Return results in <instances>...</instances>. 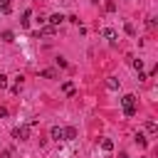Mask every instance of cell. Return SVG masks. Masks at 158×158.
I'll list each match as a JSON object with an SVG mask.
<instances>
[{
	"label": "cell",
	"instance_id": "15",
	"mask_svg": "<svg viewBox=\"0 0 158 158\" xmlns=\"http://www.w3.org/2000/svg\"><path fill=\"white\" fill-rule=\"evenodd\" d=\"M101 148H104V151H111V148H114V141L104 138V141H101Z\"/></svg>",
	"mask_w": 158,
	"mask_h": 158
},
{
	"label": "cell",
	"instance_id": "2",
	"mask_svg": "<svg viewBox=\"0 0 158 158\" xmlns=\"http://www.w3.org/2000/svg\"><path fill=\"white\" fill-rule=\"evenodd\" d=\"M30 123H22V126H17V128H12V138H17V141H27L30 138Z\"/></svg>",
	"mask_w": 158,
	"mask_h": 158
},
{
	"label": "cell",
	"instance_id": "4",
	"mask_svg": "<svg viewBox=\"0 0 158 158\" xmlns=\"http://www.w3.org/2000/svg\"><path fill=\"white\" fill-rule=\"evenodd\" d=\"M49 136H52L54 141H64V128H62V126H52V128H49Z\"/></svg>",
	"mask_w": 158,
	"mask_h": 158
},
{
	"label": "cell",
	"instance_id": "18",
	"mask_svg": "<svg viewBox=\"0 0 158 158\" xmlns=\"http://www.w3.org/2000/svg\"><path fill=\"white\" fill-rule=\"evenodd\" d=\"M133 69L141 72V69H143V59H133Z\"/></svg>",
	"mask_w": 158,
	"mask_h": 158
},
{
	"label": "cell",
	"instance_id": "25",
	"mask_svg": "<svg viewBox=\"0 0 158 158\" xmlns=\"http://www.w3.org/2000/svg\"><path fill=\"white\" fill-rule=\"evenodd\" d=\"M118 158H128V153H126V151H121V153H118Z\"/></svg>",
	"mask_w": 158,
	"mask_h": 158
},
{
	"label": "cell",
	"instance_id": "9",
	"mask_svg": "<svg viewBox=\"0 0 158 158\" xmlns=\"http://www.w3.org/2000/svg\"><path fill=\"white\" fill-rule=\"evenodd\" d=\"M62 91H64L67 96H74V84H72V81H64V84H62Z\"/></svg>",
	"mask_w": 158,
	"mask_h": 158
},
{
	"label": "cell",
	"instance_id": "24",
	"mask_svg": "<svg viewBox=\"0 0 158 158\" xmlns=\"http://www.w3.org/2000/svg\"><path fill=\"white\" fill-rule=\"evenodd\" d=\"M5 116H7V109H5V106H0V118H5Z\"/></svg>",
	"mask_w": 158,
	"mask_h": 158
},
{
	"label": "cell",
	"instance_id": "19",
	"mask_svg": "<svg viewBox=\"0 0 158 158\" xmlns=\"http://www.w3.org/2000/svg\"><path fill=\"white\" fill-rule=\"evenodd\" d=\"M104 7H106V10H109V12H114V10H116V2H114V0H109V2H106V5H104Z\"/></svg>",
	"mask_w": 158,
	"mask_h": 158
},
{
	"label": "cell",
	"instance_id": "3",
	"mask_svg": "<svg viewBox=\"0 0 158 158\" xmlns=\"http://www.w3.org/2000/svg\"><path fill=\"white\" fill-rule=\"evenodd\" d=\"M54 32H57V27H52V25H47V22H44V25L40 27V32H35V37H52Z\"/></svg>",
	"mask_w": 158,
	"mask_h": 158
},
{
	"label": "cell",
	"instance_id": "6",
	"mask_svg": "<svg viewBox=\"0 0 158 158\" xmlns=\"http://www.w3.org/2000/svg\"><path fill=\"white\" fill-rule=\"evenodd\" d=\"M101 37H104V40H109V42H114V40H116V30L104 27V30H101Z\"/></svg>",
	"mask_w": 158,
	"mask_h": 158
},
{
	"label": "cell",
	"instance_id": "23",
	"mask_svg": "<svg viewBox=\"0 0 158 158\" xmlns=\"http://www.w3.org/2000/svg\"><path fill=\"white\" fill-rule=\"evenodd\" d=\"M0 86H7V77L5 74H0Z\"/></svg>",
	"mask_w": 158,
	"mask_h": 158
},
{
	"label": "cell",
	"instance_id": "22",
	"mask_svg": "<svg viewBox=\"0 0 158 158\" xmlns=\"http://www.w3.org/2000/svg\"><path fill=\"white\" fill-rule=\"evenodd\" d=\"M0 158H12V151H10V148H7V151H2V153H0Z\"/></svg>",
	"mask_w": 158,
	"mask_h": 158
},
{
	"label": "cell",
	"instance_id": "11",
	"mask_svg": "<svg viewBox=\"0 0 158 158\" xmlns=\"http://www.w3.org/2000/svg\"><path fill=\"white\" fill-rule=\"evenodd\" d=\"M106 89H118V79L116 77H109L106 79Z\"/></svg>",
	"mask_w": 158,
	"mask_h": 158
},
{
	"label": "cell",
	"instance_id": "21",
	"mask_svg": "<svg viewBox=\"0 0 158 158\" xmlns=\"http://www.w3.org/2000/svg\"><path fill=\"white\" fill-rule=\"evenodd\" d=\"M146 79H148V74H146V72L141 69V72H138V81H146Z\"/></svg>",
	"mask_w": 158,
	"mask_h": 158
},
{
	"label": "cell",
	"instance_id": "16",
	"mask_svg": "<svg viewBox=\"0 0 158 158\" xmlns=\"http://www.w3.org/2000/svg\"><path fill=\"white\" fill-rule=\"evenodd\" d=\"M123 30H126V35H131V37L136 35V30H133V25H131V22H126V25H123Z\"/></svg>",
	"mask_w": 158,
	"mask_h": 158
},
{
	"label": "cell",
	"instance_id": "12",
	"mask_svg": "<svg viewBox=\"0 0 158 158\" xmlns=\"http://www.w3.org/2000/svg\"><path fill=\"white\" fill-rule=\"evenodd\" d=\"M136 143H138L141 148H146V146H148V138H146L143 133H136Z\"/></svg>",
	"mask_w": 158,
	"mask_h": 158
},
{
	"label": "cell",
	"instance_id": "13",
	"mask_svg": "<svg viewBox=\"0 0 158 158\" xmlns=\"http://www.w3.org/2000/svg\"><path fill=\"white\" fill-rule=\"evenodd\" d=\"M42 77H44V79H54L57 72H54V69H42Z\"/></svg>",
	"mask_w": 158,
	"mask_h": 158
},
{
	"label": "cell",
	"instance_id": "5",
	"mask_svg": "<svg viewBox=\"0 0 158 158\" xmlns=\"http://www.w3.org/2000/svg\"><path fill=\"white\" fill-rule=\"evenodd\" d=\"M62 22H64V17H62L59 12H54V15H49V17H47V25H52V27H59Z\"/></svg>",
	"mask_w": 158,
	"mask_h": 158
},
{
	"label": "cell",
	"instance_id": "8",
	"mask_svg": "<svg viewBox=\"0 0 158 158\" xmlns=\"http://www.w3.org/2000/svg\"><path fill=\"white\" fill-rule=\"evenodd\" d=\"M0 12H2V15H10V12H12L10 0H0Z\"/></svg>",
	"mask_w": 158,
	"mask_h": 158
},
{
	"label": "cell",
	"instance_id": "1",
	"mask_svg": "<svg viewBox=\"0 0 158 158\" xmlns=\"http://www.w3.org/2000/svg\"><path fill=\"white\" fill-rule=\"evenodd\" d=\"M121 106H123V116H136V96L133 94H123L121 96Z\"/></svg>",
	"mask_w": 158,
	"mask_h": 158
},
{
	"label": "cell",
	"instance_id": "7",
	"mask_svg": "<svg viewBox=\"0 0 158 158\" xmlns=\"http://www.w3.org/2000/svg\"><path fill=\"white\" fill-rule=\"evenodd\" d=\"M74 138H77V128L74 126H67L64 128V141H74Z\"/></svg>",
	"mask_w": 158,
	"mask_h": 158
},
{
	"label": "cell",
	"instance_id": "20",
	"mask_svg": "<svg viewBox=\"0 0 158 158\" xmlns=\"http://www.w3.org/2000/svg\"><path fill=\"white\" fill-rule=\"evenodd\" d=\"M57 67H62V69H64V67H67V59H64V57H57Z\"/></svg>",
	"mask_w": 158,
	"mask_h": 158
},
{
	"label": "cell",
	"instance_id": "14",
	"mask_svg": "<svg viewBox=\"0 0 158 158\" xmlns=\"http://www.w3.org/2000/svg\"><path fill=\"white\" fill-rule=\"evenodd\" d=\"M146 131H148V133H156V131H158L156 121H146Z\"/></svg>",
	"mask_w": 158,
	"mask_h": 158
},
{
	"label": "cell",
	"instance_id": "10",
	"mask_svg": "<svg viewBox=\"0 0 158 158\" xmlns=\"http://www.w3.org/2000/svg\"><path fill=\"white\" fill-rule=\"evenodd\" d=\"M30 17H32V10L27 7V10L22 12V20H20V22H22V27H27V25H30Z\"/></svg>",
	"mask_w": 158,
	"mask_h": 158
},
{
	"label": "cell",
	"instance_id": "17",
	"mask_svg": "<svg viewBox=\"0 0 158 158\" xmlns=\"http://www.w3.org/2000/svg\"><path fill=\"white\" fill-rule=\"evenodd\" d=\"M2 40H5V42H15V35H12V32H2Z\"/></svg>",
	"mask_w": 158,
	"mask_h": 158
}]
</instances>
